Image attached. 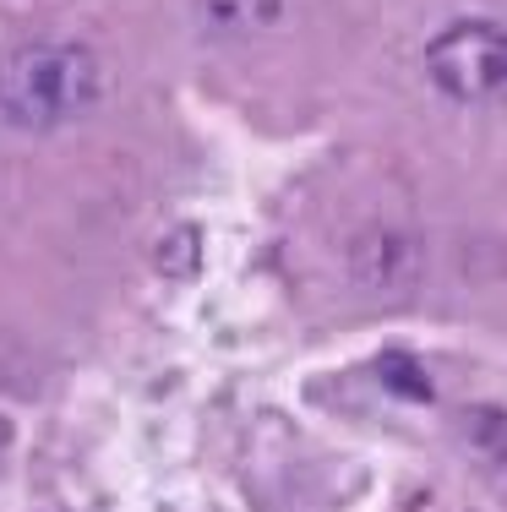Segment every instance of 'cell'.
<instances>
[{
  "instance_id": "obj_1",
  "label": "cell",
  "mask_w": 507,
  "mask_h": 512,
  "mask_svg": "<svg viewBox=\"0 0 507 512\" xmlns=\"http://www.w3.org/2000/svg\"><path fill=\"white\" fill-rule=\"evenodd\" d=\"M110 71L77 39H28L0 55V126L44 137L104 104Z\"/></svg>"
},
{
  "instance_id": "obj_2",
  "label": "cell",
  "mask_w": 507,
  "mask_h": 512,
  "mask_svg": "<svg viewBox=\"0 0 507 512\" xmlns=\"http://www.w3.org/2000/svg\"><path fill=\"white\" fill-rule=\"evenodd\" d=\"M426 77L453 104H491L507 99V28L486 17H458L431 33Z\"/></svg>"
},
{
  "instance_id": "obj_3",
  "label": "cell",
  "mask_w": 507,
  "mask_h": 512,
  "mask_svg": "<svg viewBox=\"0 0 507 512\" xmlns=\"http://www.w3.org/2000/svg\"><path fill=\"white\" fill-rule=\"evenodd\" d=\"M344 273L360 295L371 300H398L420 284L426 273V246L409 224H393V218H371L349 235L344 246Z\"/></svg>"
},
{
  "instance_id": "obj_4",
  "label": "cell",
  "mask_w": 507,
  "mask_h": 512,
  "mask_svg": "<svg viewBox=\"0 0 507 512\" xmlns=\"http://www.w3.org/2000/svg\"><path fill=\"white\" fill-rule=\"evenodd\" d=\"M284 0H197V28L213 39H257L279 28Z\"/></svg>"
},
{
  "instance_id": "obj_5",
  "label": "cell",
  "mask_w": 507,
  "mask_h": 512,
  "mask_svg": "<svg viewBox=\"0 0 507 512\" xmlns=\"http://www.w3.org/2000/svg\"><path fill=\"white\" fill-rule=\"evenodd\" d=\"M458 447L491 474H507V409L497 404H464L458 409Z\"/></svg>"
},
{
  "instance_id": "obj_6",
  "label": "cell",
  "mask_w": 507,
  "mask_h": 512,
  "mask_svg": "<svg viewBox=\"0 0 507 512\" xmlns=\"http://www.w3.org/2000/svg\"><path fill=\"white\" fill-rule=\"evenodd\" d=\"M377 376H382V387H388L393 398H409V404H431V398H437V393H431V376L420 371L415 355H398V349H393V355H382Z\"/></svg>"
},
{
  "instance_id": "obj_7",
  "label": "cell",
  "mask_w": 507,
  "mask_h": 512,
  "mask_svg": "<svg viewBox=\"0 0 507 512\" xmlns=\"http://www.w3.org/2000/svg\"><path fill=\"white\" fill-rule=\"evenodd\" d=\"M153 267H159L164 278H191L202 267V235L191 224L169 229V235L159 240V251H153Z\"/></svg>"
},
{
  "instance_id": "obj_8",
  "label": "cell",
  "mask_w": 507,
  "mask_h": 512,
  "mask_svg": "<svg viewBox=\"0 0 507 512\" xmlns=\"http://www.w3.org/2000/svg\"><path fill=\"white\" fill-rule=\"evenodd\" d=\"M11 447H17V425H11V414L0 409V469H6V458H11Z\"/></svg>"
}]
</instances>
